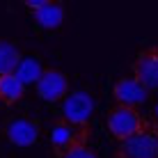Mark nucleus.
Returning <instances> with one entry per match:
<instances>
[{
	"label": "nucleus",
	"mask_w": 158,
	"mask_h": 158,
	"mask_svg": "<svg viewBox=\"0 0 158 158\" xmlns=\"http://www.w3.org/2000/svg\"><path fill=\"white\" fill-rule=\"evenodd\" d=\"M64 16H67V9H64V2H60V0H48L39 12H32L35 23L44 30H57L64 23Z\"/></svg>",
	"instance_id": "obj_9"
},
{
	"label": "nucleus",
	"mask_w": 158,
	"mask_h": 158,
	"mask_svg": "<svg viewBox=\"0 0 158 158\" xmlns=\"http://www.w3.org/2000/svg\"><path fill=\"white\" fill-rule=\"evenodd\" d=\"M112 99H115V106H126V108L140 110V106H144L149 101V89L133 76H122L112 85Z\"/></svg>",
	"instance_id": "obj_5"
},
{
	"label": "nucleus",
	"mask_w": 158,
	"mask_h": 158,
	"mask_svg": "<svg viewBox=\"0 0 158 158\" xmlns=\"http://www.w3.org/2000/svg\"><path fill=\"white\" fill-rule=\"evenodd\" d=\"M151 119H154V122L158 124V106H156V110H154V117H151Z\"/></svg>",
	"instance_id": "obj_15"
},
{
	"label": "nucleus",
	"mask_w": 158,
	"mask_h": 158,
	"mask_svg": "<svg viewBox=\"0 0 158 158\" xmlns=\"http://www.w3.org/2000/svg\"><path fill=\"white\" fill-rule=\"evenodd\" d=\"M106 126L110 131V135L117 142L133 138V135L142 133L144 128L151 126V117H144L140 110L126 106H112L106 115Z\"/></svg>",
	"instance_id": "obj_2"
},
{
	"label": "nucleus",
	"mask_w": 158,
	"mask_h": 158,
	"mask_svg": "<svg viewBox=\"0 0 158 158\" xmlns=\"http://www.w3.org/2000/svg\"><path fill=\"white\" fill-rule=\"evenodd\" d=\"M37 96L46 103H57L69 94V76L60 69L46 67L41 78L37 80Z\"/></svg>",
	"instance_id": "obj_6"
},
{
	"label": "nucleus",
	"mask_w": 158,
	"mask_h": 158,
	"mask_svg": "<svg viewBox=\"0 0 158 158\" xmlns=\"http://www.w3.org/2000/svg\"><path fill=\"white\" fill-rule=\"evenodd\" d=\"M115 158H158V124L151 119L149 128L119 142Z\"/></svg>",
	"instance_id": "obj_3"
},
{
	"label": "nucleus",
	"mask_w": 158,
	"mask_h": 158,
	"mask_svg": "<svg viewBox=\"0 0 158 158\" xmlns=\"http://www.w3.org/2000/svg\"><path fill=\"white\" fill-rule=\"evenodd\" d=\"M64 158H99V156H96L89 147H78V149H73L71 154H67Z\"/></svg>",
	"instance_id": "obj_13"
},
{
	"label": "nucleus",
	"mask_w": 158,
	"mask_h": 158,
	"mask_svg": "<svg viewBox=\"0 0 158 158\" xmlns=\"http://www.w3.org/2000/svg\"><path fill=\"white\" fill-rule=\"evenodd\" d=\"M25 96V85L21 83V78L16 73L12 76H0V103L7 108L16 106Z\"/></svg>",
	"instance_id": "obj_10"
},
{
	"label": "nucleus",
	"mask_w": 158,
	"mask_h": 158,
	"mask_svg": "<svg viewBox=\"0 0 158 158\" xmlns=\"http://www.w3.org/2000/svg\"><path fill=\"white\" fill-rule=\"evenodd\" d=\"M44 69H46V67H41V62L37 57H23L21 64H19V69H16V76L21 78V83H23L25 87H28L30 83L37 85V80L41 78Z\"/></svg>",
	"instance_id": "obj_12"
},
{
	"label": "nucleus",
	"mask_w": 158,
	"mask_h": 158,
	"mask_svg": "<svg viewBox=\"0 0 158 158\" xmlns=\"http://www.w3.org/2000/svg\"><path fill=\"white\" fill-rule=\"evenodd\" d=\"M46 2H48V0H25L23 5H25L28 9H30V12H39V9H41V7H44Z\"/></svg>",
	"instance_id": "obj_14"
},
{
	"label": "nucleus",
	"mask_w": 158,
	"mask_h": 158,
	"mask_svg": "<svg viewBox=\"0 0 158 158\" xmlns=\"http://www.w3.org/2000/svg\"><path fill=\"white\" fill-rule=\"evenodd\" d=\"M92 112H94V101L87 92H73L67 96L62 108V117L73 124H89Z\"/></svg>",
	"instance_id": "obj_8"
},
{
	"label": "nucleus",
	"mask_w": 158,
	"mask_h": 158,
	"mask_svg": "<svg viewBox=\"0 0 158 158\" xmlns=\"http://www.w3.org/2000/svg\"><path fill=\"white\" fill-rule=\"evenodd\" d=\"M92 138V124H73L64 117L53 119L51 126V149L53 156L64 158L78 147H87Z\"/></svg>",
	"instance_id": "obj_1"
},
{
	"label": "nucleus",
	"mask_w": 158,
	"mask_h": 158,
	"mask_svg": "<svg viewBox=\"0 0 158 158\" xmlns=\"http://www.w3.org/2000/svg\"><path fill=\"white\" fill-rule=\"evenodd\" d=\"M131 69H133V78H138L149 89V94L158 92V44L149 46V48H142L135 55Z\"/></svg>",
	"instance_id": "obj_7"
},
{
	"label": "nucleus",
	"mask_w": 158,
	"mask_h": 158,
	"mask_svg": "<svg viewBox=\"0 0 158 158\" xmlns=\"http://www.w3.org/2000/svg\"><path fill=\"white\" fill-rule=\"evenodd\" d=\"M41 126L35 117H14L0 126V135L14 147H32L39 140Z\"/></svg>",
	"instance_id": "obj_4"
},
{
	"label": "nucleus",
	"mask_w": 158,
	"mask_h": 158,
	"mask_svg": "<svg viewBox=\"0 0 158 158\" xmlns=\"http://www.w3.org/2000/svg\"><path fill=\"white\" fill-rule=\"evenodd\" d=\"M21 60H23V55H21L19 44L12 39H0V76L16 73Z\"/></svg>",
	"instance_id": "obj_11"
}]
</instances>
